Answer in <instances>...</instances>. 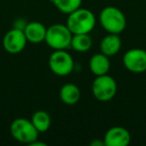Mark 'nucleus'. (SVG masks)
I'll use <instances>...</instances> for the list:
<instances>
[{"label": "nucleus", "instance_id": "f257e3e1", "mask_svg": "<svg viewBox=\"0 0 146 146\" xmlns=\"http://www.w3.org/2000/svg\"><path fill=\"white\" fill-rule=\"evenodd\" d=\"M96 18L91 10L78 8L68 14L66 25L72 34H89L94 29Z\"/></svg>", "mask_w": 146, "mask_h": 146}, {"label": "nucleus", "instance_id": "f03ea898", "mask_svg": "<svg viewBox=\"0 0 146 146\" xmlns=\"http://www.w3.org/2000/svg\"><path fill=\"white\" fill-rule=\"evenodd\" d=\"M99 22L104 30L112 34H120L126 27L125 15L119 8L114 6L102 9L99 14Z\"/></svg>", "mask_w": 146, "mask_h": 146}, {"label": "nucleus", "instance_id": "7ed1b4c3", "mask_svg": "<svg viewBox=\"0 0 146 146\" xmlns=\"http://www.w3.org/2000/svg\"><path fill=\"white\" fill-rule=\"evenodd\" d=\"M72 35L67 25L53 24L47 28L45 43L54 50H65L70 47Z\"/></svg>", "mask_w": 146, "mask_h": 146}, {"label": "nucleus", "instance_id": "20e7f679", "mask_svg": "<svg viewBox=\"0 0 146 146\" xmlns=\"http://www.w3.org/2000/svg\"><path fill=\"white\" fill-rule=\"evenodd\" d=\"M10 133L16 141L31 145L38 139L39 132L31 120L25 118H16L10 124Z\"/></svg>", "mask_w": 146, "mask_h": 146}, {"label": "nucleus", "instance_id": "39448f33", "mask_svg": "<svg viewBox=\"0 0 146 146\" xmlns=\"http://www.w3.org/2000/svg\"><path fill=\"white\" fill-rule=\"evenodd\" d=\"M117 92L115 79L108 74L95 76L92 83V94L98 101L107 102L114 98Z\"/></svg>", "mask_w": 146, "mask_h": 146}, {"label": "nucleus", "instance_id": "423d86ee", "mask_svg": "<svg viewBox=\"0 0 146 146\" xmlns=\"http://www.w3.org/2000/svg\"><path fill=\"white\" fill-rule=\"evenodd\" d=\"M49 68L57 76H67L74 69V60L65 50H54L48 60Z\"/></svg>", "mask_w": 146, "mask_h": 146}, {"label": "nucleus", "instance_id": "0eeeda50", "mask_svg": "<svg viewBox=\"0 0 146 146\" xmlns=\"http://www.w3.org/2000/svg\"><path fill=\"white\" fill-rule=\"evenodd\" d=\"M27 39L22 29L13 27L3 37V48L10 54H18L26 47Z\"/></svg>", "mask_w": 146, "mask_h": 146}, {"label": "nucleus", "instance_id": "6e6552de", "mask_svg": "<svg viewBox=\"0 0 146 146\" xmlns=\"http://www.w3.org/2000/svg\"><path fill=\"white\" fill-rule=\"evenodd\" d=\"M123 65L132 73L146 71V51L141 48H132L123 55Z\"/></svg>", "mask_w": 146, "mask_h": 146}, {"label": "nucleus", "instance_id": "1a4fd4ad", "mask_svg": "<svg viewBox=\"0 0 146 146\" xmlns=\"http://www.w3.org/2000/svg\"><path fill=\"white\" fill-rule=\"evenodd\" d=\"M103 141L105 146H126L131 141V135L126 128L114 126L107 130Z\"/></svg>", "mask_w": 146, "mask_h": 146}, {"label": "nucleus", "instance_id": "9d476101", "mask_svg": "<svg viewBox=\"0 0 146 146\" xmlns=\"http://www.w3.org/2000/svg\"><path fill=\"white\" fill-rule=\"evenodd\" d=\"M23 31L28 42H31L33 44H39L45 41L47 28L41 22L33 21V22L27 23Z\"/></svg>", "mask_w": 146, "mask_h": 146}, {"label": "nucleus", "instance_id": "9b49d317", "mask_svg": "<svg viewBox=\"0 0 146 146\" xmlns=\"http://www.w3.org/2000/svg\"><path fill=\"white\" fill-rule=\"evenodd\" d=\"M122 46L121 38L119 34H112L109 33L108 35L104 36L100 42V50L106 56H114L120 51Z\"/></svg>", "mask_w": 146, "mask_h": 146}, {"label": "nucleus", "instance_id": "f8f14e48", "mask_svg": "<svg viewBox=\"0 0 146 146\" xmlns=\"http://www.w3.org/2000/svg\"><path fill=\"white\" fill-rule=\"evenodd\" d=\"M89 68L95 76L107 74L110 70L109 57L102 52L92 55L89 60Z\"/></svg>", "mask_w": 146, "mask_h": 146}, {"label": "nucleus", "instance_id": "ddd939ff", "mask_svg": "<svg viewBox=\"0 0 146 146\" xmlns=\"http://www.w3.org/2000/svg\"><path fill=\"white\" fill-rule=\"evenodd\" d=\"M59 97L61 101L67 105H74L80 100L81 91L77 85L73 83H66L60 88Z\"/></svg>", "mask_w": 146, "mask_h": 146}, {"label": "nucleus", "instance_id": "4468645a", "mask_svg": "<svg viewBox=\"0 0 146 146\" xmlns=\"http://www.w3.org/2000/svg\"><path fill=\"white\" fill-rule=\"evenodd\" d=\"M30 120L39 133H44L50 128L51 117L48 112L44 110H38L34 112Z\"/></svg>", "mask_w": 146, "mask_h": 146}, {"label": "nucleus", "instance_id": "2eb2a0df", "mask_svg": "<svg viewBox=\"0 0 146 146\" xmlns=\"http://www.w3.org/2000/svg\"><path fill=\"white\" fill-rule=\"evenodd\" d=\"M92 46V38L89 34H73L70 47L76 52H87Z\"/></svg>", "mask_w": 146, "mask_h": 146}, {"label": "nucleus", "instance_id": "dca6fc26", "mask_svg": "<svg viewBox=\"0 0 146 146\" xmlns=\"http://www.w3.org/2000/svg\"><path fill=\"white\" fill-rule=\"evenodd\" d=\"M55 7L64 14H70L81 7L82 0H50Z\"/></svg>", "mask_w": 146, "mask_h": 146}, {"label": "nucleus", "instance_id": "f3484780", "mask_svg": "<svg viewBox=\"0 0 146 146\" xmlns=\"http://www.w3.org/2000/svg\"><path fill=\"white\" fill-rule=\"evenodd\" d=\"M91 145L92 146H105V143H104V141H99V140H95V141H92L91 142Z\"/></svg>", "mask_w": 146, "mask_h": 146}]
</instances>
